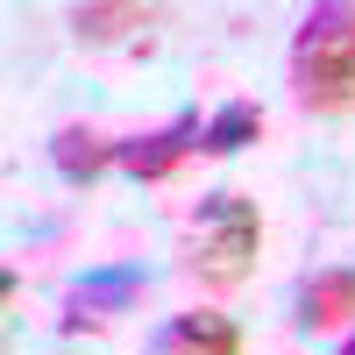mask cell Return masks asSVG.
Wrapping results in <instances>:
<instances>
[{
  "mask_svg": "<svg viewBox=\"0 0 355 355\" xmlns=\"http://www.w3.org/2000/svg\"><path fill=\"white\" fill-rule=\"evenodd\" d=\"M291 100L306 114H348L355 107V8L320 0L291 36Z\"/></svg>",
  "mask_w": 355,
  "mask_h": 355,
  "instance_id": "obj_1",
  "label": "cell"
},
{
  "mask_svg": "<svg viewBox=\"0 0 355 355\" xmlns=\"http://www.w3.org/2000/svg\"><path fill=\"white\" fill-rule=\"evenodd\" d=\"M199 135H206L199 114H171L164 128L128 135V142H121V171H128V178H142V185H164V178L185 164V157H199Z\"/></svg>",
  "mask_w": 355,
  "mask_h": 355,
  "instance_id": "obj_4",
  "label": "cell"
},
{
  "mask_svg": "<svg viewBox=\"0 0 355 355\" xmlns=\"http://www.w3.org/2000/svg\"><path fill=\"white\" fill-rule=\"evenodd\" d=\"M256 135H263V107H256V100H227V107H214V114H206L199 157H242Z\"/></svg>",
  "mask_w": 355,
  "mask_h": 355,
  "instance_id": "obj_8",
  "label": "cell"
},
{
  "mask_svg": "<svg viewBox=\"0 0 355 355\" xmlns=\"http://www.w3.org/2000/svg\"><path fill=\"white\" fill-rule=\"evenodd\" d=\"M71 28L85 43H114V36H128V28H150V8H78Z\"/></svg>",
  "mask_w": 355,
  "mask_h": 355,
  "instance_id": "obj_9",
  "label": "cell"
},
{
  "mask_svg": "<svg viewBox=\"0 0 355 355\" xmlns=\"http://www.w3.org/2000/svg\"><path fill=\"white\" fill-rule=\"evenodd\" d=\"M334 355H355V334H348V341H341V348H334Z\"/></svg>",
  "mask_w": 355,
  "mask_h": 355,
  "instance_id": "obj_10",
  "label": "cell"
},
{
  "mask_svg": "<svg viewBox=\"0 0 355 355\" xmlns=\"http://www.w3.org/2000/svg\"><path fill=\"white\" fill-rule=\"evenodd\" d=\"M50 164H57V178H64V185H100L107 171H121V142H107L100 128L71 121V128L50 135Z\"/></svg>",
  "mask_w": 355,
  "mask_h": 355,
  "instance_id": "obj_6",
  "label": "cell"
},
{
  "mask_svg": "<svg viewBox=\"0 0 355 355\" xmlns=\"http://www.w3.org/2000/svg\"><path fill=\"white\" fill-rule=\"evenodd\" d=\"M142 291H150V270L142 263H107V270H78L64 284V320L57 327L78 334V327H107L114 313H128Z\"/></svg>",
  "mask_w": 355,
  "mask_h": 355,
  "instance_id": "obj_3",
  "label": "cell"
},
{
  "mask_svg": "<svg viewBox=\"0 0 355 355\" xmlns=\"http://www.w3.org/2000/svg\"><path fill=\"white\" fill-rule=\"evenodd\" d=\"M256 249H263V214L242 185H220V192H199L192 206V277L206 291H234L249 284L256 270Z\"/></svg>",
  "mask_w": 355,
  "mask_h": 355,
  "instance_id": "obj_2",
  "label": "cell"
},
{
  "mask_svg": "<svg viewBox=\"0 0 355 355\" xmlns=\"http://www.w3.org/2000/svg\"><path fill=\"white\" fill-rule=\"evenodd\" d=\"M142 355H242V327L227 313H206V306L199 313H171Z\"/></svg>",
  "mask_w": 355,
  "mask_h": 355,
  "instance_id": "obj_5",
  "label": "cell"
},
{
  "mask_svg": "<svg viewBox=\"0 0 355 355\" xmlns=\"http://www.w3.org/2000/svg\"><path fill=\"white\" fill-rule=\"evenodd\" d=\"M291 320H299L306 334H320V327H341V320H355V263L313 270V277L299 284V299H291Z\"/></svg>",
  "mask_w": 355,
  "mask_h": 355,
  "instance_id": "obj_7",
  "label": "cell"
}]
</instances>
